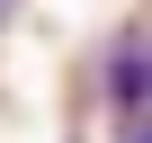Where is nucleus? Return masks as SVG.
Listing matches in <instances>:
<instances>
[{
  "label": "nucleus",
  "instance_id": "nucleus-1",
  "mask_svg": "<svg viewBox=\"0 0 152 143\" xmlns=\"http://www.w3.org/2000/svg\"><path fill=\"white\" fill-rule=\"evenodd\" d=\"M107 98L125 116H152V45H116L107 54Z\"/></svg>",
  "mask_w": 152,
  "mask_h": 143
},
{
  "label": "nucleus",
  "instance_id": "nucleus-2",
  "mask_svg": "<svg viewBox=\"0 0 152 143\" xmlns=\"http://www.w3.org/2000/svg\"><path fill=\"white\" fill-rule=\"evenodd\" d=\"M125 143H152V116H134V134H125Z\"/></svg>",
  "mask_w": 152,
  "mask_h": 143
}]
</instances>
